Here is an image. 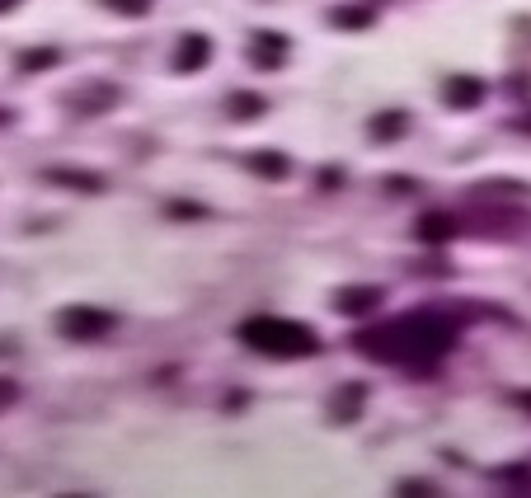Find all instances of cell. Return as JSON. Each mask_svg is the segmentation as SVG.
Here are the masks:
<instances>
[{
  "mask_svg": "<svg viewBox=\"0 0 531 498\" xmlns=\"http://www.w3.org/2000/svg\"><path fill=\"white\" fill-rule=\"evenodd\" d=\"M362 353L376 362H395V367H409V372H428L438 367L456 343V320L442 311H409L391 325L362 334Z\"/></svg>",
  "mask_w": 531,
  "mask_h": 498,
  "instance_id": "1",
  "label": "cell"
},
{
  "mask_svg": "<svg viewBox=\"0 0 531 498\" xmlns=\"http://www.w3.org/2000/svg\"><path fill=\"white\" fill-rule=\"evenodd\" d=\"M240 343H250L254 353L264 358H311L315 348V334L297 320H278V315H254L240 325Z\"/></svg>",
  "mask_w": 531,
  "mask_h": 498,
  "instance_id": "2",
  "label": "cell"
},
{
  "mask_svg": "<svg viewBox=\"0 0 531 498\" xmlns=\"http://www.w3.org/2000/svg\"><path fill=\"white\" fill-rule=\"evenodd\" d=\"M66 339H99L113 329V315L109 311H94V306H66L62 320H57Z\"/></svg>",
  "mask_w": 531,
  "mask_h": 498,
  "instance_id": "3",
  "label": "cell"
},
{
  "mask_svg": "<svg viewBox=\"0 0 531 498\" xmlns=\"http://www.w3.org/2000/svg\"><path fill=\"white\" fill-rule=\"evenodd\" d=\"M212 62V43H207L203 33H188V38H179V47H174V71H198V66Z\"/></svg>",
  "mask_w": 531,
  "mask_h": 498,
  "instance_id": "4",
  "label": "cell"
},
{
  "mask_svg": "<svg viewBox=\"0 0 531 498\" xmlns=\"http://www.w3.org/2000/svg\"><path fill=\"white\" fill-rule=\"evenodd\" d=\"M282 57H287V38H278V33H259L250 43V62L254 66H282Z\"/></svg>",
  "mask_w": 531,
  "mask_h": 498,
  "instance_id": "5",
  "label": "cell"
},
{
  "mask_svg": "<svg viewBox=\"0 0 531 498\" xmlns=\"http://www.w3.org/2000/svg\"><path fill=\"white\" fill-rule=\"evenodd\" d=\"M442 99L452 104V109H470V104H480L485 99V85L480 80H466V76H456L442 85Z\"/></svg>",
  "mask_w": 531,
  "mask_h": 498,
  "instance_id": "6",
  "label": "cell"
},
{
  "mask_svg": "<svg viewBox=\"0 0 531 498\" xmlns=\"http://www.w3.org/2000/svg\"><path fill=\"white\" fill-rule=\"evenodd\" d=\"M362 400H367V395H362V386H344L339 395H334V400H329V419H334V423H348L362 409Z\"/></svg>",
  "mask_w": 531,
  "mask_h": 498,
  "instance_id": "7",
  "label": "cell"
},
{
  "mask_svg": "<svg viewBox=\"0 0 531 498\" xmlns=\"http://www.w3.org/2000/svg\"><path fill=\"white\" fill-rule=\"evenodd\" d=\"M334 301H339V311H344V315H362V311H372L376 301H381V292H376V287H348V292H339Z\"/></svg>",
  "mask_w": 531,
  "mask_h": 498,
  "instance_id": "8",
  "label": "cell"
},
{
  "mask_svg": "<svg viewBox=\"0 0 531 498\" xmlns=\"http://www.w3.org/2000/svg\"><path fill=\"white\" fill-rule=\"evenodd\" d=\"M245 165H250L254 174H264V179H282V174H287V160H282L278 151H254V156H245Z\"/></svg>",
  "mask_w": 531,
  "mask_h": 498,
  "instance_id": "9",
  "label": "cell"
},
{
  "mask_svg": "<svg viewBox=\"0 0 531 498\" xmlns=\"http://www.w3.org/2000/svg\"><path fill=\"white\" fill-rule=\"evenodd\" d=\"M47 179H52V184H76V188H85V193L104 188V179H99V174H76V170H47Z\"/></svg>",
  "mask_w": 531,
  "mask_h": 498,
  "instance_id": "10",
  "label": "cell"
},
{
  "mask_svg": "<svg viewBox=\"0 0 531 498\" xmlns=\"http://www.w3.org/2000/svg\"><path fill=\"white\" fill-rule=\"evenodd\" d=\"M400 132H405V113H381V118L372 123V137H376V141L400 137Z\"/></svg>",
  "mask_w": 531,
  "mask_h": 498,
  "instance_id": "11",
  "label": "cell"
},
{
  "mask_svg": "<svg viewBox=\"0 0 531 498\" xmlns=\"http://www.w3.org/2000/svg\"><path fill=\"white\" fill-rule=\"evenodd\" d=\"M419 235H423V240H447V235H452V221H447V217H423Z\"/></svg>",
  "mask_w": 531,
  "mask_h": 498,
  "instance_id": "12",
  "label": "cell"
},
{
  "mask_svg": "<svg viewBox=\"0 0 531 498\" xmlns=\"http://www.w3.org/2000/svg\"><path fill=\"white\" fill-rule=\"evenodd\" d=\"M334 24H339V29H367V24H372V10H334Z\"/></svg>",
  "mask_w": 531,
  "mask_h": 498,
  "instance_id": "13",
  "label": "cell"
},
{
  "mask_svg": "<svg viewBox=\"0 0 531 498\" xmlns=\"http://www.w3.org/2000/svg\"><path fill=\"white\" fill-rule=\"evenodd\" d=\"M231 113H240V118L264 113V99H259V94H231Z\"/></svg>",
  "mask_w": 531,
  "mask_h": 498,
  "instance_id": "14",
  "label": "cell"
},
{
  "mask_svg": "<svg viewBox=\"0 0 531 498\" xmlns=\"http://www.w3.org/2000/svg\"><path fill=\"white\" fill-rule=\"evenodd\" d=\"M113 15H146L151 10V0H104Z\"/></svg>",
  "mask_w": 531,
  "mask_h": 498,
  "instance_id": "15",
  "label": "cell"
},
{
  "mask_svg": "<svg viewBox=\"0 0 531 498\" xmlns=\"http://www.w3.org/2000/svg\"><path fill=\"white\" fill-rule=\"evenodd\" d=\"M52 62H57V47H43V52H29V57H24L29 71H33V66H52Z\"/></svg>",
  "mask_w": 531,
  "mask_h": 498,
  "instance_id": "16",
  "label": "cell"
},
{
  "mask_svg": "<svg viewBox=\"0 0 531 498\" xmlns=\"http://www.w3.org/2000/svg\"><path fill=\"white\" fill-rule=\"evenodd\" d=\"M19 400V386L10 381V376H0V409H10Z\"/></svg>",
  "mask_w": 531,
  "mask_h": 498,
  "instance_id": "17",
  "label": "cell"
},
{
  "mask_svg": "<svg viewBox=\"0 0 531 498\" xmlns=\"http://www.w3.org/2000/svg\"><path fill=\"white\" fill-rule=\"evenodd\" d=\"M10 5H15V0H0V15H5V10H10Z\"/></svg>",
  "mask_w": 531,
  "mask_h": 498,
  "instance_id": "18",
  "label": "cell"
}]
</instances>
